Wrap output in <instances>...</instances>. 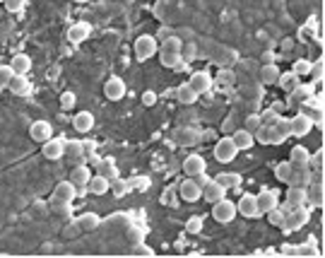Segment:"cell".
I'll return each instance as SVG.
<instances>
[{
    "label": "cell",
    "instance_id": "19",
    "mask_svg": "<svg viewBox=\"0 0 325 258\" xmlns=\"http://www.w3.org/2000/svg\"><path fill=\"white\" fill-rule=\"evenodd\" d=\"M72 128H75L77 133H89V131L94 128V116H92L89 111H77V116L72 118Z\"/></svg>",
    "mask_w": 325,
    "mask_h": 258
},
{
    "label": "cell",
    "instance_id": "25",
    "mask_svg": "<svg viewBox=\"0 0 325 258\" xmlns=\"http://www.w3.org/2000/svg\"><path fill=\"white\" fill-rule=\"evenodd\" d=\"M89 179H92V172H89V167H85V164L75 167V169L70 172V181H72V183H75L77 188H85Z\"/></svg>",
    "mask_w": 325,
    "mask_h": 258
},
{
    "label": "cell",
    "instance_id": "62",
    "mask_svg": "<svg viewBox=\"0 0 325 258\" xmlns=\"http://www.w3.org/2000/svg\"><path fill=\"white\" fill-rule=\"evenodd\" d=\"M0 3H5V0H0Z\"/></svg>",
    "mask_w": 325,
    "mask_h": 258
},
{
    "label": "cell",
    "instance_id": "28",
    "mask_svg": "<svg viewBox=\"0 0 325 258\" xmlns=\"http://www.w3.org/2000/svg\"><path fill=\"white\" fill-rule=\"evenodd\" d=\"M99 215H94V212H85V215H79L77 217V227L79 232H92V229L99 227Z\"/></svg>",
    "mask_w": 325,
    "mask_h": 258
},
{
    "label": "cell",
    "instance_id": "24",
    "mask_svg": "<svg viewBox=\"0 0 325 258\" xmlns=\"http://www.w3.org/2000/svg\"><path fill=\"white\" fill-rule=\"evenodd\" d=\"M8 89L12 94H29V89H32V85H29V80H27V75H12V80H10Z\"/></svg>",
    "mask_w": 325,
    "mask_h": 258
},
{
    "label": "cell",
    "instance_id": "10",
    "mask_svg": "<svg viewBox=\"0 0 325 258\" xmlns=\"http://www.w3.org/2000/svg\"><path fill=\"white\" fill-rule=\"evenodd\" d=\"M75 196H77V186L72 181H60L53 188V200H58V203H72Z\"/></svg>",
    "mask_w": 325,
    "mask_h": 258
},
{
    "label": "cell",
    "instance_id": "18",
    "mask_svg": "<svg viewBox=\"0 0 325 258\" xmlns=\"http://www.w3.org/2000/svg\"><path fill=\"white\" fill-rule=\"evenodd\" d=\"M92 193V196H104V193H109V188H111V181L106 179V176H101V174H96V176H92V179L87 181V186H85Z\"/></svg>",
    "mask_w": 325,
    "mask_h": 258
},
{
    "label": "cell",
    "instance_id": "6",
    "mask_svg": "<svg viewBox=\"0 0 325 258\" xmlns=\"http://www.w3.org/2000/svg\"><path fill=\"white\" fill-rule=\"evenodd\" d=\"M289 125H292V135L294 138H303V135L311 133L313 128V118L309 114H296L294 118H289Z\"/></svg>",
    "mask_w": 325,
    "mask_h": 258
},
{
    "label": "cell",
    "instance_id": "30",
    "mask_svg": "<svg viewBox=\"0 0 325 258\" xmlns=\"http://www.w3.org/2000/svg\"><path fill=\"white\" fill-rule=\"evenodd\" d=\"M309 157H311V152L303 145H294L292 152H289V162L292 164H309Z\"/></svg>",
    "mask_w": 325,
    "mask_h": 258
},
{
    "label": "cell",
    "instance_id": "31",
    "mask_svg": "<svg viewBox=\"0 0 325 258\" xmlns=\"http://www.w3.org/2000/svg\"><path fill=\"white\" fill-rule=\"evenodd\" d=\"M198 138H200L198 131H193V128H178L176 131V142L178 145H193Z\"/></svg>",
    "mask_w": 325,
    "mask_h": 258
},
{
    "label": "cell",
    "instance_id": "4",
    "mask_svg": "<svg viewBox=\"0 0 325 258\" xmlns=\"http://www.w3.org/2000/svg\"><path fill=\"white\" fill-rule=\"evenodd\" d=\"M212 217L217 219L219 225H229L231 219L236 217V205L231 203L229 198L217 200V203H212Z\"/></svg>",
    "mask_w": 325,
    "mask_h": 258
},
{
    "label": "cell",
    "instance_id": "55",
    "mask_svg": "<svg viewBox=\"0 0 325 258\" xmlns=\"http://www.w3.org/2000/svg\"><path fill=\"white\" fill-rule=\"evenodd\" d=\"M191 179H193V181H195V183H198V186H200V188H205V186H207V183H210V181H212V179H210V176H207V174H205V172H202V174H198V176H191Z\"/></svg>",
    "mask_w": 325,
    "mask_h": 258
},
{
    "label": "cell",
    "instance_id": "5",
    "mask_svg": "<svg viewBox=\"0 0 325 258\" xmlns=\"http://www.w3.org/2000/svg\"><path fill=\"white\" fill-rule=\"evenodd\" d=\"M44 148H41V155L46 157V159H51V162H58L60 157H65V140L63 138H48L46 142H41Z\"/></svg>",
    "mask_w": 325,
    "mask_h": 258
},
{
    "label": "cell",
    "instance_id": "14",
    "mask_svg": "<svg viewBox=\"0 0 325 258\" xmlns=\"http://www.w3.org/2000/svg\"><path fill=\"white\" fill-rule=\"evenodd\" d=\"M205 169H207V162H205V157H200V155L186 157V162H183V174L186 176H198Z\"/></svg>",
    "mask_w": 325,
    "mask_h": 258
},
{
    "label": "cell",
    "instance_id": "47",
    "mask_svg": "<svg viewBox=\"0 0 325 258\" xmlns=\"http://www.w3.org/2000/svg\"><path fill=\"white\" fill-rule=\"evenodd\" d=\"M296 256H318L316 244L309 242V244H301V246H296Z\"/></svg>",
    "mask_w": 325,
    "mask_h": 258
},
{
    "label": "cell",
    "instance_id": "46",
    "mask_svg": "<svg viewBox=\"0 0 325 258\" xmlns=\"http://www.w3.org/2000/svg\"><path fill=\"white\" fill-rule=\"evenodd\" d=\"M260 116H258V114H251V116H246V125H243V128H246L248 133L253 135L255 131H258V128H260Z\"/></svg>",
    "mask_w": 325,
    "mask_h": 258
},
{
    "label": "cell",
    "instance_id": "20",
    "mask_svg": "<svg viewBox=\"0 0 325 258\" xmlns=\"http://www.w3.org/2000/svg\"><path fill=\"white\" fill-rule=\"evenodd\" d=\"M231 140H234V145H236V150L241 152V150H251L253 148V135L248 133L246 128H236L234 133H231Z\"/></svg>",
    "mask_w": 325,
    "mask_h": 258
},
{
    "label": "cell",
    "instance_id": "45",
    "mask_svg": "<svg viewBox=\"0 0 325 258\" xmlns=\"http://www.w3.org/2000/svg\"><path fill=\"white\" fill-rule=\"evenodd\" d=\"M12 75H15V70L10 68V63L8 65H0V87H8L10 80H12Z\"/></svg>",
    "mask_w": 325,
    "mask_h": 258
},
{
    "label": "cell",
    "instance_id": "44",
    "mask_svg": "<svg viewBox=\"0 0 325 258\" xmlns=\"http://www.w3.org/2000/svg\"><path fill=\"white\" fill-rule=\"evenodd\" d=\"M214 82H217L219 87H231V85H234V72H229V70L217 72V78H214Z\"/></svg>",
    "mask_w": 325,
    "mask_h": 258
},
{
    "label": "cell",
    "instance_id": "34",
    "mask_svg": "<svg viewBox=\"0 0 325 258\" xmlns=\"http://www.w3.org/2000/svg\"><path fill=\"white\" fill-rule=\"evenodd\" d=\"M277 78H279V70H277V65H262V70H260V80L265 82V85H277Z\"/></svg>",
    "mask_w": 325,
    "mask_h": 258
},
{
    "label": "cell",
    "instance_id": "17",
    "mask_svg": "<svg viewBox=\"0 0 325 258\" xmlns=\"http://www.w3.org/2000/svg\"><path fill=\"white\" fill-rule=\"evenodd\" d=\"M202 198H205L207 203L212 205V203H217V200L227 198V188H224L222 183H217V181H210V183L202 188Z\"/></svg>",
    "mask_w": 325,
    "mask_h": 258
},
{
    "label": "cell",
    "instance_id": "57",
    "mask_svg": "<svg viewBox=\"0 0 325 258\" xmlns=\"http://www.w3.org/2000/svg\"><path fill=\"white\" fill-rule=\"evenodd\" d=\"M79 234V227H77V222H75V225H70V227H65V236H77Z\"/></svg>",
    "mask_w": 325,
    "mask_h": 258
},
{
    "label": "cell",
    "instance_id": "27",
    "mask_svg": "<svg viewBox=\"0 0 325 258\" xmlns=\"http://www.w3.org/2000/svg\"><path fill=\"white\" fill-rule=\"evenodd\" d=\"M217 183H222L227 191H236L238 186H241V174H234V172H222V174H217Z\"/></svg>",
    "mask_w": 325,
    "mask_h": 258
},
{
    "label": "cell",
    "instance_id": "43",
    "mask_svg": "<svg viewBox=\"0 0 325 258\" xmlns=\"http://www.w3.org/2000/svg\"><path fill=\"white\" fill-rule=\"evenodd\" d=\"M277 118H279L277 109H268V111H262V114H260V123L262 125H275V123H277Z\"/></svg>",
    "mask_w": 325,
    "mask_h": 258
},
{
    "label": "cell",
    "instance_id": "39",
    "mask_svg": "<svg viewBox=\"0 0 325 258\" xmlns=\"http://www.w3.org/2000/svg\"><path fill=\"white\" fill-rule=\"evenodd\" d=\"M311 63H313V61H309V58H299V61H294L292 72H294V75H299V78L309 75V72H311Z\"/></svg>",
    "mask_w": 325,
    "mask_h": 258
},
{
    "label": "cell",
    "instance_id": "56",
    "mask_svg": "<svg viewBox=\"0 0 325 258\" xmlns=\"http://www.w3.org/2000/svg\"><path fill=\"white\" fill-rule=\"evenodd\" d=\"M299 34H301V39H313V36H316V31H313V27H311V24H306V27H301V31H299Z\"/></svg>",
    "mask_w": 325,
    "mask_h": 258
},
{
    "label": "cell",
    "instance_id": "58",
    "mask_svg": "<svg viewBox=\"0 0 325 258\" xmlns=\"http://www.w3.org/2000/svg\"><path fill=\"white\" fill-rule=\"evenodd\" d=\"M282 253H285V256H296V246H289V244H285V246H282Z\"/></svg>",
    "mask_w": 325,
    "mask_h": 258
},
{
    "label": "cell",
    "instance_id": "54",
    "mask_svg": "<svg viewBox=\"0 0 325 258\" xmlns=\"http://www.w3.org/2000/svg\"><path fill=\"white\" fill-rule=\"evenodd\" d=\"M154 102H157V94L152 92V89H147V92L143 94V104L145 106H154Z\"/></svg>",
    "mask_w": 325,
    "mask_h": 258
},
{
    "label": "cell",
    "instance_id": "16",
    "mask_svg": "<svg viewBox=\"0 0 325 258\" xmlns=\"http://www.w3.org/2000/svg\"><path fill=\"white\" fill-rule=\"evenodd\" d=\"M89 34H92V27L87 22H77L68 29V41L70 44H82V41L89 39Z\"/></svg>",
    "mask_w": 325,
    "mask_h": 258
},
{
    "label": "cell",
    "instance_id": "3",
    "mask_svg": "<svg viewBox=\"0 0 325 258\" xmlns=\"http://www.w3.org/2000/svg\"><path fill=\"white\" fill-rule=\"evenodd\" d=\"M236 155H238V150H236V145H234V140H231V135L217 140V145H214V159H217V162L229 164V162L236 159Z\"/></svg>",
    "mask_w": 325,
    "mask_h": 258
},
{
    "label": "cell",
    "instance_id": "48",
    "mask_svg": "<svg viewBox=\"0 0 325 258\" xmlns=\"http://www.w3.org/2000/svg\"><path fill=\"white\" fill-rule=\"evenodd\" d=\"M133 253H135V256H154V249H152V246H147L145 242H135Z\"/></svg>",
    "mask_w": 325,
    "mask_h": 258
},
{
    "label": "cell",
    "instance_id": "11",
    "mask_svg": "<svg viewBox=\"0 0 325 258\" xmlns=\"http://www.w3.org/2000/svg\"><path fill=\"white\" fill-rule=\"evenodd\" d=\"M53 135V125L48 123V121H34L29 125V138L36 142H46L48 138Z\"/></svg>",
    "mask_w": 325,
    "mask_h": 258
},
{
    "label": "cell",
    "instance_id": "32",
    "mask_svg": "<svg viewBox=\"0 0 325 258\" xmlns=\"http://www.w3.org/2000/svg\"><path fill=\"white\" fill-rule=\"evenodd\" d=\"M181 48H183V41L178 39V36H169V39L161 41L159 51H161V53H181Z\"/></svg>",
    "mask_w": 325,
    "mask_h": 258
},
{
    "label": "cell",
    "instance_id": "53",
    "mask_svg": "<svg viewBox=\"0 0 325 258\" xmlns=\"http://www.w3.org/2000/svg\"><path fill=\"white\" fill-rule=\"evenodd\" d=\"M309 164H313V167L318 169V172L323 169V150H318L316 155H311V157H309Z\"/></svg>",
    "mask_w": 325,
    "mask_h": 258
},
{
    "label": "cell",
    "instance_id": "51",
    "mask_svg": "<svg viewBox=\"0 0 325 258\" xmlns=\"http://www.w3.org/2000/svg\"><path fill=\"white\" fill-rule=\"evenodd\" d=\"M27 3H29V0H5V10H8V12H19Z\"/></svg>",
    "mask_w": 325,
    "mask_h": 258
},
{
    "label": "cell",
    "instance_id": "23",
    "mask_svg": "<svg viewBox=\"0 0 325 258\" xmlns=\"http://www.w3.org/2000/svg\"><path fill=\"white\" fill-rule=\"evenodd\" d=\"M159 61H161V65L169 68V70H183V68H186V61L181 58V53H161V51H159Z\"/></svg>",
    "mask_w": 325,
    "mask_h": 258
},
{
    "label": "cell",
    "instance_id": "35",
    "mask_svg": "<svg viewBox=\"0 0 325 258\" xmlns=\"http://www.w3.org/2000/svg\"><path fill=\"white\" fill-rule=\"evenodd\" d=\"M96 174H101V176H106V179L111 181V179L118 176V167H116L113 159H104L101 164H99V172H96Z\"/></svg>",
    "mask_w": 325,
    "mask_h": 258
},
{
    "label": "cell",
    "instance_id": "42",
    "mask_svg": "<svg viewBox=\"0 0 325 258\" xmlns=\"http://www.w3.org/2000/svg\"><path fill=\"white\" fill-rule=\"evenodd\" d=\"M270 217V225H275V227H282V222H285V210L282 208H272V210L265 212Z\"/></svg>",
    "mask_w": 325,
    "mask_h": 258
},
{
    "label": "cell",
    "instance_id": "8",
    "mask_svg": "<svg viewBox=\"0 0 325 258\" xmlns=\"http://www.w3.org/2000/svg\"><path fill=\"white\" fill-rule=\"evenodd\" d=\"M188 85H191L198 94H207L210 89H212L214 80H212V75H210V72L198 70V72H193V75H191V80H188Z\"/></svg>",
    "mask_w": 325,
    "mask_h": 258
},
{
    "label": "cell",
    "instance_id": "60",
    "mask_svg": "<svg viewBox=\"0 0 325 258\" xmlns=\"http://www.w3.org/2000/svg\"><path fill=\"white\" fill-rule=\"evenodd\" d=\"M75 3H89V0H75Z\"/></svg>",
    "mask_w": 325,
    "mask_h": 258
},
{
    "label": "cell",
    "instance_id": "50",
    "mask_svg": "<svg viewBox=\"0 0 325 258\" xmlns=\"http://www.w3.org/2000/svg\"><path fill=\"white\" fill-rule=\"evenodd\" d=\"M75 102H77V97H75L72 92H63V94H60V106H63L65 111L72 109V106H75Z\"/></svg>",
    "mask_w": 325,
    "mask_h": 258
},
{
    "label": "cell",
    "instance_id": "37",
    "mask_svg": "<svg viewBox=\"0 0 325 258\" xmlns=\"http://www.w3.org/2000/svg\"><path fill=\"white\" fill-rule=\"evenodd\" d=\"M128 188H130V183H128L126 179L116 176V179H111V188H109V191H113V193H116V198H123L128 193Z\"/></svg>",
    "mask_w": 325,
    "mask_h": 258
},
{
    "label": "cell",
    "instance_id": "22",
    "mask_svg": "<svg viewBox=\"0 0 325 258\" xmlns=\"http://www.w3.org/2000/svg\"><path fill=\"white\" fill-rule=\"evenodd\" d=\"M289 94H292L294 104H306V102L311 99V97H313V85H311V82H309V85H303V82H299V85L294 87V89H292Z\"/></svg>",
    "mask_w": 325,
    "mask_h": 258
},
{
    "label": "cell",
    "instance_id": "59",
    "mask_svg": "<svg viewBox=\"0 0 325 258\" xmlns=\"http://www.w3.org/2000/svg\"><path fill=\"white\" fill-rule=\"evenodd\" d=\"M222 128H224V133H234V118H227Z\"/></svg>",
    "mask_w": 325,
    "mask_h": 258
},
{
    "label": "cell",
    "instance_id": "21",
    "mask_svg": "<svg viewBox=\"0 0 325 258\" xmlns=\"http://www.w3.org/2000/svg\"><path fill=\"white\" fill-rule=\"evenodd\" d=\"M10 68L15 70V75H27L32 70V58L27 53H17L12 61H10Z\"/></svg>",
    "mask_w": 325,
    "mask_h": 258
},
{
    "label": "cell",
    "instance_id": "52",
    "mask_svg": "<svg viewBox=\"0 0 325 258\" xmlns=\"http://www.w3.org/2000/svg\"><path fill=\"white\" fill-rule=\"evenodd\" d=\"M195 56H198V48H195V44H188V46H186V48H181V58H183V61H186V63H188V61H193Z\"/></svg>",
    "mask_w": 325,
    "mask_h": 258
},
{
    "label": "cell",
    "instance_id": "38",
    "mask_svg": "<svg viewBox=\"0 0 325 258\" xmlns=\"http://www.w3.org/2000/svg\"><path fill=\"white\" fill-rule=\"evenodd\" d=\"M275 176H277L282 183H289V179H292V164H289V162H279V164L275 167Z\"/></svg>",
    "mask_w": 325,
    "mask_h": 258
},
{
    "label": "cell",
    "instance_id": "1",
    "mask_svg": "<svg viewBox=\"0 0 325 258\" xmlns=\"http://www.w3.org/2000/svg\"><path fill=\"white\" fill-rule=\"evenodd\" d=\"M285 222H282V229L285 232H296V229H301L311 217V210L306 205H287L285 203Z\"/></svg>",
    "mask_w": 325,
    "mask_h": 258
},
{
    "label": "cell",
    "instance_id": "29",
    "mask_svg": "<svg viewBox=\"0 0 325 258\" xmlns=\"http://www.w3.org/2000/svg\"><path fill=\"white\" fill-rule=\"evenodd\" d=\"M306 203V188L292 186L289 183V193H287V205H303Z\"/></svg>",
    "mask_w": 325,
    "mask_h": 258
},
{
    "label": "cell",
    "instance_id": "41",
    "mask_svg": "<svg viewBox=\"0 0 325 258\" xmlns=\"http://www.w3.org/2000/svg\"><path fill=\"white\" fill-rule=\"evenodd\" d=\"M186 232H188V234H200V232H202V217H198V215L188 217V222H186Z\"/></svg>",
    "mask_w": 325,
    "mask_h": 258
},
{
    "label": "cell",
    "instance_id": "7",
    "mask_svg": "<svg viewBox=\"0 0 325 258\" xmlns=\"http://www.w3.org/2000/svg\"><path fill=\"white\" fill-rule=\"evenodd\" d=\"M236 212H238V215H243V217H248V219L260 217V210H258V200H255V196H251V193L241 196V200L236 203Z\"/></svg>",
    "mask_w": 325,
    "mask_h": 258
},
{
    "label": "cell",
    "instance_id": "12",
    "mask_svg": "<svg viewBox=\"0 0 325 258\" xmlns=\"http://www.w3.org/2000/svg\"><path fill=\"white\" fill-rule=\"evenodd\" d=\"M178 196H181L186 203H195V200L202 198V188H200L193 179H186L181 183V188H178Z\"/></svg>",
    "mask_w": 325,
    "mask_h": 258
},
{
    "label": "cell",
    "instance_id": "61",
    "mask_svg": "<svg viewBox=\"0 0 325 258\" xmlns=\"http://www.w3.org/2000/svg\"><path fill=\"white\" fill-rule=\"evenodd\" d=\"M0 92H3V87H0Z\"/></svg>",
    "mask_w": 325,
    "mask_h": 258
},
{
    "label": "cell",
    "instance_id": "40",
    "mask_svg": "<svg viewBox=\"0 0 325 258\" xmlns=\"http://www.w3.org/2000/svg\"><path fill=\"white\" fill-rule=\"evenodd\" d=\"M65 155L82 157V155H85V145H82L79 140H65Z\"/></svg>",
    "mask_w": 325,
    "mask_h": 258
},
{
    "label": "cell",
    "instance_id": "49",
    "mask_svg": "<svg viewBox=\"0 0 325 258\" xmlns=\"http://www.w3.org/2000/svg\"><path fill=\"white\" fill-rule=\"evenodd\" d=\"M309 75H313V80L320 85V82H323V61L311 63V72H309Z\"/></svg>",
    "mask_w": 325,
    "mask_h": 258
},
{
    "label": "cell",
    "instance_id": "9",
    "mask_svg": "<svg viewBox=\"0 0 325 258\" xmlns=\"http://www.w3.org/2000/svg\"><path fill=\"white\" fill-rule=\"evenodd\" d=\"M104 97L106 99H111V102H118L126 97V82L120 78H109L106 80V85H104Z\"/></svg>",
    "mask_w": 325,
    "mask_h": 258
},
{
    "label": "cell",
    "instance_id": "13",
    "mask_svg": "<svg viewBox=\"0 0 325 258\" xmlns=\"http://www.w3.org/2000/svg\"><path fill=\"white\" fill-rule=\"evenodd\" d=\"M253 140H258L260 145H282V142H285L277 133H275L272 125H260V128L253 133Z\"/></svg>",
    "mask_w": 325,
    "mask_h": 258
},
{
    "label": "cell",
    "instance_id": "36",
    "mask_svg": "<svg viewBox=\"0 0 325 258\" xmlns=\"http://www.w3.org/2000/svg\"><path fill=\"white\" fill-rule=\"evenodd\" d=\"M272 128H275V133H277L279 138H282V140L292 135V125H289V118H285V116H279V118H277V123L272 125Z\"/></svg>",
    "mask_w": 325,
    "mask_h": 258
},
{
    "label": "cell",
    "instance_id": "26",
    "mask_svg": "<svg viewBox=\"0 0 325 258\" xmlns=\"http://www.w3.org/2000/svg\"><path fill=\"white\" fill-rule=\"evenodd\" d=\"M198 97H200V94L195 92L188 82L178 85V89H176V99H178L181 104H195V102H198Z\"/></svg>",
    "mask_w": 325,
    "mask_h": 258
},
{
    "label": "cell",
    "instance_id": "15",
    "mask_svg": "<svg viewBox=\"0 0 325 258\" xmlns=\"http://www.w3.org/2000/svg\"><path fill=\"white\" fill-rule=\"evenodd\" d=\"M255 200H258V210H260V215H262V212H268V210H272V208H277L279 193H277V191H260V193L255 196Z\"/></svg>",
    "mask_w": 325,
    "mask_h": 258
},
{
    "label": "cell",
    "instance_id": "33",
    "mask_svg": "<svg viewBox=\"0 0 325 258\" xmlns=\"http://www.w3.org/2000/svg\"><path fill=\"white\" fill-rule=\"evenodd\" d=\"M277 85L285 89V92H292L294 87L299 85V75H294V72H279L277 78Z\"/></svg>",
    "mask_w": 325,
    "mask_h": 258
},
{
    "label": "cell",
    "instance_id": "2",
    "mask_svg": "<svg viewBox=\"0 0 325 258\" xmlns=\"http://www.w3.org/2000/svg\"><path fill=\"white\" fill-rule=\"evenodd\" d=\"M154 53H159V44L152 34H143V36L135 39V58L137 61H147Z\"/></svg>",
    "mask_w": 325,
    "mask_h": 258
}]
</instances>
